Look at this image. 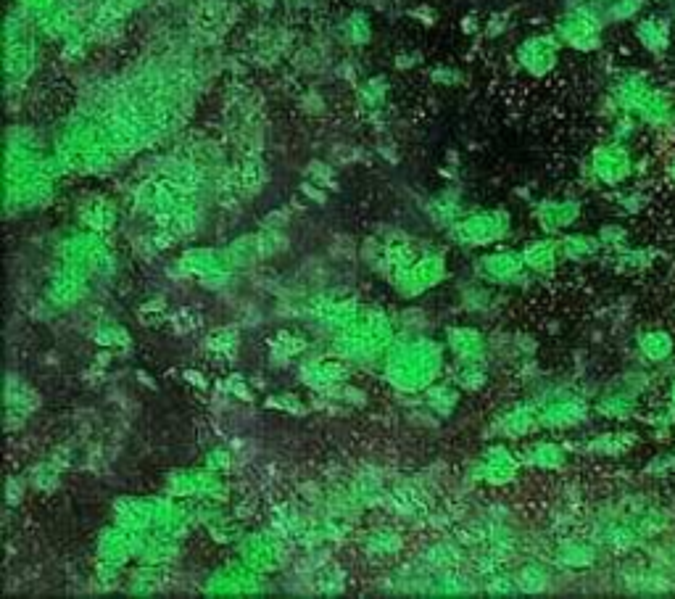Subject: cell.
Wrapping results in <instances>:
<instances>
[{
	"mask_svg": "<svg viewBox=\"0 0 675 599\" xmlns=\"http://www.w3.org/2000/svg\"><path fill=\"white\" fill-rule=\"evenodd\" d=\"M607 14L602 3L594 0H581L578 6H570L565 14L557 19L554 35L559 43L573 48L578 53H594L602 48L604 30H607Z\"/></svg>",
	"mask_w": 675,
	"mask_h": 599,
	"instance_id": "cell-1",
	"label": "cell"
},
{
	"mask_svg": "<svg viewBox=\"0 0 675 599\" xmlns=\"http://www.w3.org/2000/svg\"><path fill=\"white\" fill-rule=\"evenodd\" d=\"M441 370V351L430 341H412L393 351L385 373L399 388H425Z\"/></svg>",
	"mask_w": 675,
	"mask_h": 599,
	"instance_id": "cell-2",
	"label": "cell"
},
{
	"mask_svg": "<svg viewBox=\"0 0 675 599\" xmlns=\"http://www.w3.org/2000/svg\"><path fill=\"white\" fill-rule=\"evenodd\" d=\"M636 154L628 143L604 140L588 156V172L602 188H623L636 177Z\"/></svg>",
	"mask_w": 675,
	"mask_h": 599,
	"instance_id": "cell-3",
	"label": "cell"
},
{
	"mask_svg": "<svg viewBox=\"0 0 675 599\" xmlns=\"http://www.w3.org/2000/svg\"><path fill=\"white\" fill-rule=\"evenodd\" d=\"M657 82L641 69H623L617 72L610 82V101L617 114H628V117H639L641 109L654 93Z\"/></svg>",
	"mask_w": 675,
	"mask_h": 599,
	"instance_id": "cell-4",
	"label": "cell"
},
{
	"mask_svg": "<svg viewBox=\"0 0 675 599\" xmlns=\"http://www.w3.org/2000/svg\"><path fill=\"white\" fill-rule=\"evenodd\" d=\"M633 40L639 43V48L654 59L668 56L675 40V22L673 16L662 14V11H652V14L639 16L633 22Z\"/></svg>",
	"mask_w": 675,
	"mask_h": 599,
	"instance_id": "cell-5",
	"label": "cell"
},
{
	"mask_svg": "<svg viewBox=\"0 0 675 599\" xmlns=\"http://www.w3.org/2000/svg\"><path fill=\"white\" fill-rule=\"evenodd\" d=\"M562 43L557 35H533L517 48V61L533 77H546L559 64Z\"/></svg>",
	"mask_w": 675,
	"mask_h": 599,
	"instance_id": "cell-6",
	"label": "cell"
},
{
	"mask_svg": "<svg viewBox=\"0 0 675 599\" xmlns=\"http://www.w3.org/2000/svg\"><path fill=\"white\" fill-rule=\"evenodd\" d=\"M509 217L499 212H488V214H475V217H467L465 222H459L454 235H457V241L462 243H475V246H483V243H491L496 238L507 233Z\"/></svg>",
	"mask_w": 675,
	"mask_h": 599,
	"instance_id": "cell-7",
	"label": "cell"
},
{
	"mask_svg": "<svg viewBox=\"0 0 675 599\" xmlns=\"http://www.w3.org/2000/svg\"><path fill=\"white\" fill-rule=\"evenodd\" d=\"M443 272H446V262L441 256H422L401 270L396 283L407 296H412V293H422L425 288H433L443 278Z\"/></svg>",
	"mask_w": 675,
	"mask_h": 599,
	"instance_id": "cell-8",
	"label": "cell"
},
{
	"mask_svg": "<svg viewBox=\"0 0 675 599\" xmlns=\"http://www.w3.org/2000/svg\"><path fill=\"white\" fill-rule=\"evenodd\" d=\"M636 354L646 365H668L675 357V336L668 328H644L636 333Z\"/></svg>",
	"mask_w": 675,
	"mask_h": 599,
	"instance_id": "cell-9",
	"label": "cell"
},
{
	"mask_svg": "<svg viewBox=\"0 0 675 599\" xmlns=\"http://www.w3.org/2000/svg\"><path fill=\"white\" fill-rule=\"evenodd\" d=\"M538 225L544 227L546 233H565L575 222L581 220L583 204L575 198H552L538 206Z\"/></svg>",
	"mask_w": 675,
	"mask_h": 599,
	"instance_id": "cell-10",
	"label": "cell"
},
{
	"mask_svg": "<svg viewBox=\"0 0 675 599\" xmlns=\"http://www.w3.org/2000/svg\"><path fill=\"white\" fill-rule=\"evenodd\" d=\"M588 415V407L578 396H559L541 410V425L546 428H573L583 423Z\"/></svg>",
	"mask_w": 675,
	"mask_h": 599,
	"instance_id": "cell-11",
	"label": "cell"
},
{
	"mask_svg": "<svg viewBox=\"0 0 675 599\" xmlns=\"http://www.w3.org/2000/svg\"><path fill=\"white\" fill-rule=\"evenodd\" d=\"M209 589L214 594H251L259 589V578H256V570L248 568L246 563L230 565L211 578Z\"/></svg>",
	"mask_w": 675,
	"mask_h": 599,
	"instance_id": "cell-12",
	"label": "cell"
},
{
	"mask_svg": "<svg viewBox=\"0 0 675 599\" xmlns=\"http://www.w3.org/2000/svg\"><path fill=\"white\" fill-rule=\"evenodd\" d=\"M138 539H135V531L130 528H111L109 534L103 536L101 541V557L106 568H119L122 563H127L132 555H135V549H138Z\"/></svg>",
	"mask_w": 675,
	"mask_h": 599,
	"instance_id": "cell-13",
	"label": "cell"
},
{
	"mask_svg": "<svg viewBox=\"0 0 675 599\" xmlns=\"http://www.w3.org/2000/svg\"><path fill=\"white\" fill-rule=\"evenodd\" d=\"M480 275L488 280H496V283H507V280L517 278L525 267L523 254H515V251H496V254L483 256L478 262Z\"/></svg>",
	"mask_w": 675,
	"mask_h": 599,
	"instance_id": "cell-14",
	"label": "cell"
},
{
	"mask_svg": "<svg viewBox=\"0 0 675 599\" xmlns=\"http://www.w3.org/2000/svg\"><path fill=\"white\" fill-rule=\"evenodd\" d=\"M596 412L607 420H631L636 412H639V396L633 391H612V394H604L599 402H596Z\"/></svg>",
	"mask_w": 675,
	"mask_h": 599,
	"instance_id": "cell-15",
	"label": "cell"
},
{
	"mask_svg": "<svg viewBox=\"0 0 675 599\" xmlns=\"http://www.w3.org/2000/svg\"><path fill=\"white\" fill-rule=\"evenodd\" d=\"M559 249H562V256L570 259V262H591V259H596V256L602 254L604 246L599 235L570 233L562 238Z\"/></svg>",
	"mask_w": 675,
	"mask_h": 599,
	"instance_id": "cell-16",
	"label": "cell"
},
{
	"mask_svg": "<svg viewBox=\"0 0 675 599\" xmlns=\"http://www.w3.org/2000/svg\"><path fill=\"white\" fill-rule=\"evenodd\" d=\"M517 475V460L504 446H494L483 460V478L488 483H507Z\"/></svg>",
	"mask_w": 675,
	"mask_h": 599,
	"instance_id": "cell-17",
	"label": "cell"
},
{
	"mask_svg": "<svg viewBox=\"0 0 675 599\" xmlns=\"http://www.w3.org/2000/svg\"><path fill=\"white\" fill-rule=\"evenodd\" d=\"M559 256H562V249H559V243L552 241V238L533 241L530 246H525L523 251L525 264L536 272H552L554 267H557Z\"/></svg>",
	"mask_w": 675,
	"mask_h": 599,
	"instance_id": "cell-18",
	"label": "cell"
},
{
	"mask_svg": "<svg viewBox=\"0 0 675 599\" xmlns=\"http://www.w3.org/2000/svg\"><path fill=\"white\" fill-rule=\"evenodd\" d=\"M243 563L248 568H254L256 573H262V570L275 568L277 565V547L264 536H256V539H248L243 544Z\"/></svg>",
	"mask_w": 675,
	"mask_h": 599,
	"instance_id": "cell-19",
	"label": "cell"
},
{
	"mask_svg": "<svg viewBox=\"0 0 675 599\" xmlns=\"http://www.w3.org/2000/svg\"><path fill=\"white\" fill-rule=\"evenodd\" d=\"M525 460H528L530 465H536V468L554 470L565 465L567 454L565 449L559 444H554V441H536V444H530V449L525 452Z\"/></svg>",
	"mask_w": 675,
	"mask_h": 599,
	"instance_id": "cell-20",
	"label": "cell"
},
{
	"mask_svg": "<svg viewBox=\"0 0 675 599\" xmlns=\"http://www.w3.org/2000/svg\"><path fill=\"white\" fill-rule=\"evenodd\" d=\"M557 557L567 568H591L596 563V547L591 541H565Z\"/></svg>",
	"mask_w": 675,
	"mask_h": 599,
	"instance_id": "cell-21",
	"label": "cell"
},
{
	"mask_svg": "<svg viewBox=\"0 0 675 599\" xmlns=\"http://www.w3.org/2000/svg\"><path fill=\"white\" fill-rule=\"evenodd\" d=\"M449 344L451 349L457 351L459 357L465 359V362H478V359L483 357V338H480L478 330L470 328L451 330Z\"/></svg>",
	"mask_w": 675,
	"mask_h": 599,
	"instance_id": "cell-22",
	"label": "cell"
},
{
	"mask_svg": "<svg viewBox=\"0 0 675 599\" xmlns=\"http://www.w3.org/2000/svg\"><path fill=\"white\" fill-rule=\"evenodd\" d=\"M649 3L652 0H610L604 3V14L610 24H633L639 16H644Z\"/></svg>",
	"mask_w": 675,
	"mask_h": 599,
	"instance_id": "cell-23",
	"label": "cell"
},
{
	"mask_svg": "<svg viewBox=\"0 0 675 599\" xmlns=\"http://www.w3.org/2000/svg\"><path fill=\"white\" fill-rule=\"evenodd\" d=\"M541 425V412H536L533 407H517L515 412H509L507 420H504V428L512 436H528L530 431H536Z\"/></svg>",
	"mask_w": 675,
	"mask_h": 599,
	"instance_id": "cell-24",
	"label": "cell"
},
{
	"mask_svg": "<svg viewBox=\"0 0 675 599\" xmlns=\"http://www.w3.org/2000/svg\"><path fill=\"white\" fill-rule=\"evenodd\" d=\"M185 267H190V272H198V275H219V272L227 270L225 259L214 251H193V254L185 256Z\"/></svg>",
	"mask_w": 675,
	"mask_h": 599,
	"instance_id": "cell-25",
	"label": "cell"
},
{
	"mask_svg": "<svg viewBox=\"0 0 675 599\" xmlns=\"http://www.w3.org/2000/svg\"><path fill=\"white\" fill-rule=\"evenodd\" d=\"M641 122L639 119L628 117V114H617V117H612V127H610V140H617V143H628V146H633L636 143V138L641 135Z\"/></svg>",
	"mask_w": 675,
	"mask_h": 599,
	"instance_id": "cell-26",
	"label": "cell"
},
{
	"mask_svg": "<svg viewBox=\"0 0 675 599\" xmlns=\"http://www.w3.org/2000/svg\"><path fill=\"white\" fill-rule=\"evenodd\" d=\"M343 378V367L335 365V362H317V365L309 370V383L314 386H330L335 380Z\"/></svg>",
	"mask_w": 675,
	"mask_h": 599,
	"instance_id": "cell-27",
	"label": "cell"
},
{
	"mask_svg": "<svg viewBox=\"0 0 675 599\" xmlns=\"http://www.w3.org/2000/svg\"><path fill=\"white\" fill-rule=\"evenodd\" d=\"M599 238H602L604 249L623 251L625 243H628V230L623 225H604L599 230Z\"/></svg>",
	"mask_w": 675,
	"mask_h": 599,
	"instance_id": "cell-28",
	"label": "cell"
},
{
	"mask_svg": "<svg viewBox=\"0 0 675 599\" xmlns=\"http://www.w3.org/2000/svg\"><path fill=\"white\" fill-rule=\"evenodd\" d=\"M544 586H546V576H544V573H541V570H536V568L525 570L523 589H530V592H538V589H544Z\"/></svg>",
	"mask_w": 675,
	"mask_h": 599,
	"instance_id": "cell-29",
	"label": "cell"
},
{
	"mask_svg": "<svg viewBox=\"0 0 675 599\" xmlns=\"http://www.w3.org/2000/svg\"><path fill=\"white\" fill-rule=\"evenodd\" d=\"M430 402L436 404L438 412H443V404H446V407H451V404L457 402V394H454V391H449V388H438V391H433V394H430Z\"/></svg>",
	"mask_w": 675,
	"mask_h": 599,
	"instance_id": "cell-30",
	"label": "cell"
},
{
	"mask_svg": "<svg viewBox=\"0 0 675 599\" xmlns=\"http://www.w3.org/2000/svg\"><path fill=\"white\" fill-rule=\"evenodd\" d=\"M22 3L30 8V11H35V14H48L53 8V0H22Z\"/></svg>",
	"mask_w": 675,
	"mask_h": 599,
	"instance_id": "cell-31",
	"label": "cell"
},
{
	"mask_svg": "<svg viewBox=\"0 0 675 599\" xmlns=\"http://www.w3.org/2000/svg\"><path fill=\"white\" fill-rule=\"evenodd\" d=\"M662 175H665V180H668V183L675 185V154H670L668 161L662 164Z\"/></svg>",
	"mask_w": 675,
	"mask_h": 599,
	"instance_id": "cell-32",
	"label": "cell"
},
{
	"mask_svg": "<svg viewBox=\"0 0 675 599\" xmlns=\"http://www.w3.org/2000/svg\"><path fill=\"white\" fill-rule=\"evenodd\" d=\"M665 396H668V404L675 410V378L668 383V391H665Z\"/></svg>",
	"mask_w": 675,
	"mask_h": 599,
	"instance_id": "cell-33",
	"label": "cell"
},
{
	"mask_svg": "<svg viewBox=\"0 0 675 599\" xmlns=\"http://www.w3.org/2000/svg\"><path fill=\"white\" fill-rule=\"evenodd\" d=\"M670 16H673V22H675V0H670Z\"/></svg>",
	"mask_w": 675,
	"mask_h": 599,
	"instance_id": "cell-34",
	"label": "cell"
},
{
	"mask_svg": "<svg viewBox=\"0 0 675 599\" xmlns=\"http://www.w3.org/2000/svg\"><path fill=\"white\" fill-rule=\"evenodd\" d=\"M594 3H602V6H604V3H610V0H594Z\"/></svg>",
	"mask_w": 675,
	"mask_h": 599,
	"instance_id": "cell-35",
	"label": "cell"
}]
</instances>
